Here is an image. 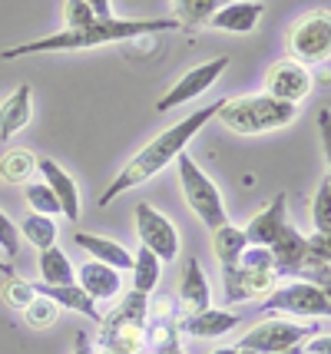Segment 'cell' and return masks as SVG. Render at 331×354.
I'll return each mask as SVG.
<instances>
[{
    "label": "cell",
    "instance_id": "obj_1",
    "mask_svg": "<svg viewBox=\"0 0 331 354\" xmlns=\"http://www.w3.org/2000/svg\"><path fill=\"white\" fill-rule=\"evenodd\" d=\"M179 30L173 17H146V20H126V17H103L93 20L90 27L79 30H60L40 37V40H27L0 50L3 60H20V57H37V53H77V50H96V46H110V44H126L136 37H156V33Z\"/></svg>",
    "mask_w": 331,
    "mask_h": 354
},
{
    "label": "cell",
    "instance_id": "obj_2",
    "mask_svg": "<svg viewBox=\"0 0 331 354\" xmlns=\"http://www.w3.org/2000/svg\"><path fill=\"white\" fill-rule=\"evenodd\" d=\"M222 103H225V100H216V103H209V106H202L199 113H192V116H186V120H179V123H173L169 129H162L159 136L149 139L140 153L133 156L126 166L116 172V179H113V183L103 189L100 205H110L116 196H123V192H129V189L142 185L146 179L159 176V172L166 169V166H173L176 156L186 153V146H189L192 139H196V133H199V129H202L209 120H216V116H219Z\"/></svg>",
    "mask_w": 331,
    "mask_h": 354
},
{
    "label": "cell",
    "instance_id": "obj_3",
    "mask_svg": "<svg viewBox=\"0 0 331 354\" xmlns=\"http://www.w3.org/2000/svg\"><path fill=\"white\" fill-rule=\"evenodd\" d=\"M146 351H149V298L140 292H129L100 322L96 354H146Z\"/></svg>",
    "mask_w": 331,
    "mask_h": 354
},
{
    "label": "cell",
    "instance_id": "obj_4",
    "mask_svg": "<svg viewBox=\"0 0 331 354\" xmlns=\"http://www.w3.org/2000/svg\"><path fill=\"white\" fill-rule=\"evenodd\" d=\"M299 106H288L278 103L265 93H252V96H236V100H225L219 109V120L229 133L238 136H262V133H275L285 126L295 123Z\"/></svg>",
    "mask_w": 331,
    "mask_h": 354
},
{
    "label": "cell",
    "instance_id": "obj_5",
    "mask_svg": "<svg viewBox=\"0 0 331 354\" xmlns=\"http://www.w3.org/2000/svg\"><path fill=\"white\" fill-rule=\"evenodd\" d=\"M278 278L282 275L275 272V262H272L268 248L249 245L232 268L222 272L225 305H236V301H265L268 295L278 288Z\"/></svg>",
    "mask_w": 331,
    "mask_h": 354
},
{
    "label": "cell",
    "instance_id": "obj_6",
    "mask_svg": "<svg viewBox=\"0 0 331 354\" xmlns=\"http://www.w3.org/2000/svg\"><path fill=\"white\" fill-rule=\"evenodd\" d=\"M176 172H179V189H182V196H186V205L192 209V216L199 218L209 232L229 225V212H225L219 185L199 169V162H196L189 153L176 156Z\"/></svg>",
    "mask_w": 331,
    "mask_h": 354
},
{
    "label": "cell",
    "instance_id": "obj_7",
    "mask_svg": "<svg viewBox=\"0 0 331 354\" xmlns=\"http://www.w3.org/2000/svg\"><path fill=\"white\" fill-rule=\"evenodd\" d=\"M312 335H318L315 322H288V318L275 315V318L252 324V331H245L236 348H245V351H255V354H278V351L305 344Z\"/></svg>",
    "mask_w": 331,
    "mask_h": 354
},
{
    "label": "cell",
    "instance_id": "obj_8",
    "mask_svg": "<svg viewBox=\"0 0 331 354\" xmlns=\"http://www.w3.org/2000/svg\"><path fill=\"white\" fill-rule=\"evenodd\" d=\"M258 311H265V315H295V318H331V301L318 285L292 278V281L278 285L265 301H258Z\"/></svg>",
    "mask_w": 331,
    "mask_h": 354
},
{
    "label": "cell",
    "instance_id": "obj_9",
    "mask_svg": "<svg viewBox=\"0 0 331 354\" xmlns=\"http://www.w3.org/2000/svg\"><path fill=\"white\" fill-rule=\"evenodd\" d=\"M288 57L305 63H328L331 60V10H312L288 30Z\"/></svg>",
    "mask_w": 331,
    "mask_h": 354
},
{
    "label": "cell",
    "instance_id": "obj_10",
    "mask_svg": "<svg viewBox=\"0 0 331 354\" xmlns=\"http://www.w3.org/2000/svg\"><path fill=\"white\" fill-rule=\"evenodd\" d=\"M136 235H140V245L149 248L159 262H173L179 255V229L173 225V218L162 216L149 202L136 205Z\"/></svg>",
    "mask_w": 331,
    "mask_h": 354
},
{
    "label": "cell",
    "instance_id": "obj_11",
    "mask_svg": "<svg viewBox=\"0 0 331 354\" xmlns=\"http://www.w3.org/2000/svg\"><path fill=\"white\" fill-rule=\"evenodd\" d=\"M312 90H315L312 70H308L305 63L292 60V57H285V60H278V63H272V66L265 70V96L278 100V103L299 106V103Z\"/></svg>",
    "mask_w": 331,
    "mask_h": 354
},
{
    "label": "cell",
    "instance_id": "obj_12",
    "mask_svg": "<svg viewBox=\"0 0 331 354\" xmlns=\"http://www.w3.org/2000/svg\"><path fill=\"white\" fill-rule=\"evenodd\" d=\"M225 66H229V57H212V60H205V63H196L192 70H186L182 77L176 80L169 90L159 96V103L156 109L159 113H169V109L176 106H182V103H189V100H196L199 93H205L216 80L225 73Z\"/></svg>",
    "mask_w": 331,
    "mask_h": 354
},
{
    "label": "cell",
    "instance_id": "obj_13",
    "mask_svg": "<svg viewBox=\"0 0 331 354\" xmlns=\"http://www.w3.org/2000/svg\"><path fill=\"white\" fill-rule=\"evenodd\" d=\"M37 172H40V179L50 185V192L57 196V202H60V212H64L70 222H77L79 218V185H77V179L70 176V172L57 162V159H37Z\"/></svg>",
    "mask_w": 331,
    "mask_h": 354
},
{
    "label": "cell",
    "instance_id": "obj_14",
    "mask_svg": "<svg viewBox=\"0 0 331 354\" xmlns=\"http://www.w3.org/2000/svg\"><path fill=\"white\" fill-rule=\"evenodd\" d=\"M262 14H265V7L258 0H225L219 10L209 17L205 27L225 33H252L262 24Z\"/></svg>",
    "mask_w": 331,
    "mask_h": 354
},
{
    "label": "cell",
    "instance_id": "obj_15",
    "mask_svg": "<svg viewBox=\"0 0 331 354\" xmlns=\"http://www.w3.org/2000/svg\"><path fill=\"white\" fill-rule=\"evenodd\" d=\"M285 222H288V196L278 192L275 199L268 202L265 209H258L252 216V222L245 225V239H249V245H262L268 248L275 242V235L285 229Z\"/></svg>",
    "mask_w": 331,
    "mask_h": 354
},
{
    "label": "cell",
    "instance_id": "obj_16",
    "mask_svg": "<svg viewBox=\"0 0 331 354\" xmlns=\"http://www.w3.org/2000/svg\"><path fill=\"white\" fill-rule=\"evenodd\" d=\"M33 120V90L30 83H20L3 103H0V142H10V139L27 129Z\"/></svg>",
    "mask_w": 331,
    "mask_h": 354
},
{
    "label": "cell",
    "instance_id": "obj_17",
    "mask_svg": "<svg viewBox=\"0 0 331 354\" xmlns=\"http://www.w3.org/2000/svg\"><path fill=\"white\" fill-rule=\"evenodd\" d=\"M77 285L93 301H110V298H120V292H123L120 272L103 262H93V259L83 265V268H77Z\"/></svg>",
    "mask_w": 331,
    "mask_h": 354
},
{
    "label": "cell",
    "instance_id": "obj_18",
    "mask_svg": "<svg viewBox=\"0 0 331 354\" xmlns=\"http://www.w3.org/2000/svg\"><path fill=\"white\" fill-rule=\"evenodd\" d=\"M33 288H37V295L50 298L57 308L77 311V315L90 318V322H96V324L103 322V315H100V308H96V301L83 292L79 285H44V281H33Z\"/></svg>",
    "mask_w": 331,
    "mask_h": 354
},
{
    "label": "cell",
    "instance_id": "obj_19",
    "mask_svg": "<svg viewBox=\"0 0 331 354\" xmlns=\"http://www.w3.org/2000/svg\"><path fill=\"white\" fill-rule=\"evenodd\" d=\"M238 324V315L225 308H205L196 315H182L179 322V335H192V338H222L225 331H232Z\"/></svg>",
    "mask_w": 331,
    "mask_h": 354
},
{
    "label": "cell",
    "instance_id": "obj_20",
    "mask_svg": "<svg viewBox=\"0 0 331 354\" xmlns=\"http://www.w3.org/2000/svg\"><path fill=\"white\" fill-rule=\"evenodd\" d=\"M176 301L182 305L186 315L212 308V305H209V301H212V292H209V281H205V272H202V265H199V259H189V262H186V272H182V281H179Z\"/></svg>",
    "mask_w": 331,
    "mask_h": 354
},
{
    "label": "cell",
    "instance_id": "obj_21",
    "mask_svg": "<svg viewBox=\"0 0 331 354\" xmlns=\"http://www.w3.org/2000/svg\"><path fill=\"white\" fill-rule=\"evenodd\" d=\"M73 242H77L83 252H90L93 262L110 265V268H116V272H129V268H133V252H129L126 245H120V242H113V239L90 235V232H77Z\"/></svg>",
    "mask_w": 331,
    "mask_h": 354
},
{
    "label": "cell",
    "instance_id": "obj_22",
    "mask_svg": "<svg viewBox=\"0 0 331 354\" xmlns=\"http://www.w3.org/2000/svg\"><path fill=\"white\" fill-rule=\"evenodd\" d=\"M249 248V239H245V232L236 229V225H222V229L212 232V252H216V262L219 268H232V265L242 259V252Z\"/></svg>",
    "mask_w": 331,
    "mask_h": 354
},
{
    "label": "cell",
    "instance_id": "obj_23",
    "mask_svg": "<svg viewBox=\"0 0 331 354\" xmlns=\"http://www.w3.org/2000/svg\"><path fill=\"white\" fill-rule=\"evenodd\" d=\"M40 281L44 285H77V268L70 265L64 248L50 245L40 252Z\"/></svg>",
    "mask_w": 331,
    "mask_h": 354
},
{
    "label": "cell",
    "instance_id": "obj_24",
    "mask_svg": "<svg viewBox=\"0 0 331 354\" xmlns=\"http://www.w3.org/2000/svg\"><path fill=\"white\" fill-rule=\"evenodd\" d=\"M37 172V156L30 149H7L0 156V183L27 185Z\"/></svg>",
    "mask_w": 331,
    "mask_h": 354
},
{
    "label": "cell",
    "instance_id": "obj_25",
    "mask_svg": "<svg viewBox=\"0 0 331 354\" xmlns=\"http://www.w3.org/2000/svg\"><path fill=\"white\" fill-rule=\"evenodd\" d=\"M169 3H173V20L179 24V30L205 27L209 17L222 7V0H169Z\"/></svg>",
    "mask_w": 331,
    "mask_h": 354
},
{
    "label": "cell",
    "instance_id": "obj_26",
    "mask_svg": "<svg viewBox=\"0 0 331 354\" xmlns=\"http://www.w3.org/2000/svg\"><path fill=\"white\" fill-rule=\"evenodd\" d=\"M133 292H140V295H149L156 292V285H159V272H162V262H159L156 255L149 252V248H142L133 255Z\"/></svg>",
    "mask_w": 331,
    "mask_h": 354
},
{
    "label": "cell",
    "instance_id": "obj_27",
    "mask_svg": "<svg viewBox=\"0 0 331 354\" xmlns=\"http://www.w3.org/2000/svg\"><path fill=\"white\" fill-rule=\"evenodd\" d=\"M20 239H27L33 248H50V245H57V222L47 216H37V212H30V216L23 218L20 225Z\"/></svg>",
    "mask_w": 331,
    "mask_h": 354
},
{
    "label": "cell",
    "instance_id": "obj_28",
    "mask_svg": "<svg viewBox=\"0 0 331 354\" xmlns=\"http://www.w3.org/2000/svg\"><path fill=\"white\" fill-rule=\"evenodd\" d=\"M23 199L30 205V212H37V216H47V218L60 216V202H57V196L50 192V185L44 179H30L23 185Z\"/></svg>",
    "mask_w": 331,
    "mask_h": 354
},
{
    "label": "cell",
    "instance_id": "obj_29",
    "mask_svg": "<svg viewBox=\"0 0 331 354\" xmlns=\"http://www.w3.org/2000/svg\"><path fill=\"white\" fill-rule=\"evenodd\" d=\"M0 298H3L7 308L23 311L37 298V288H33V281H27V278L10 275V278H3V285H0Z\"/></svg>",
    "mask_w": 331,
    "mask_h": 354
},
{
    "label": "cell",
    "instance_id": "obj_30",
    "mask_svg": "<svg viewBox=\"0 0 331 354\" xmlns=\"http://www.w3.org/2000/svg\"><path fill=\"white\" fill-rule=\"evenodd\" d=\"M149 348L156 354H182V344H179V322L169 318V322H159L156 328H149Z\"/></svg>",
    "mask_w": 331,
    "mask_h": 354
},
{
    "label": "cell",
    "instance_id": "obj_31",
    "mask_svg": "<svg viewBox=\"0 0 331 354\" xmlns=\"http://www.w3.org/2000/svg\"><path fill=\"white\" fill-rule=\"evenodd\" d=\"M23 318H27V324H30V328H37V331H40V328H50V324L60 318V308H57V305H53L50 298L37 295L30 305L23 308Z\"/></svg>",
    "mask_w": 331,
    "mask_h": 354
},
{
    "label": "cell",
    "instance_id": "obj_32",
    "mask_svg": "<svg viewBox=\"0 0 331 354\" xmlns=\"http://www.w3.org/2000/svg\"><path fill=\"white\" fill-rule=\"evenodd\" d=\"M312 218H315V232H331V176L318 183L315 202H312Z\"/></svg>",
    "mask_w": 331,
    "mask_h": 354
},
{
    "label": "cell",
    "instance_id": "obj_33",
    "mask_svg": "<svg viewBox=\"0 0 331 354\" xmlns=\"http://www.w3.org/2000/svg\"><path fill=\"white\" fill-rule=\"evenodd\" d=\"M64 17H66V30H79V27H90L93 20H100L86 0H66Z\"/></svg>",
    "mask_w": 331,
    "mask_h": 354
},
{
    "label": "cell",
    "instance_id": "obj_34",
    "mask_svg": "<svg viewBox=\"0 0 331 354\" xmlns=\"http://www.w3.org/2000/svg\"><path fill=\"white\" fill-rule=\"evenodd\" d=\"M0 252H3V259H14L20 252V229L7 212H0Z\"/></svg>",
    "mask_w": 331,
    "mask_h": 354
},
{
    "label": "cell",
    "instance_id": "obj_35",
    "mask_svg": "<svg viewBox=\"0 0 331 354\" xmlns=\"http://www.w3.org/2000/svg\"><path fill=\"white\" fill-rule=\"evenodd\" d=\"M308 248L318 262H331V232H315L308 235Z\"/></svg>",
    "mask_w": 331,
    "mask_h": 354
},
{
    "label": "cell",
    "instance_id": "obj_36",
    "mask_svg": "<svg viewBox=\"0 0 331 354\" xmlns=\"http://www.w3.org/2000/svg\"><path fill=\"white\" fill-rule=\"evenodd\" d=\"M318 136H321V149H325V159H328V169H331V109L318 113Z\"/></svg>",
    "mask_w": 331,
    "mask_h": 354
},
{
    "label": "cell",
    "instance_id": "obj_37",
    "mask_svg": "<svg viewBox=\"0 0 331 354\" xmlns=\"http://www.w3.org/2000/svg\"><path fill=\"white\" fill-rule=\"evenodd\" d=\"M301 348L308 354H331V335H312Z\"/></svg>",
    "mask_w": 331,
    "mask_h": 354
},
{
    "label": "cell",
    "instance_id": "obj_38",
    "mask_svg": "<svg viewBox=\"0 0 331 354\" xmlns=\"http://www.w3.org/2000/svg\"><path fill=\"white\" fill-rule=\"evenodd\" d=\"M73 354H96L93 341H90L86 331H77V335H73Z\"/></svg>",
    "mask_w": 331,
    "mask_h": 354
},
{
    "label": "cell",
    "instance_id": "obj_39",
    "mask_svg": "<svg viewBox=\"0 0 331 354\" xmlns=\"http://www.w3.org/2000/svg\"><path fill=\"white\" fill-rule=\"evenodd\" d=\"M93 7V14L103 20V17H113V0H86Z\"/></svg>",
    "mask_w": 331,
    "mask_h": 354
},
{
    "label": "cell",
    "instance_id": "obj_40",
    "mask_svg": "<svg viewBox=\"0 0 331 354\" xmlns=\"http://www.w3.org/2000/svg\"><path fill=\"white\" fill-rule=\"evenodd\" d=\"M0 275H3V278H10V275H17L14 268H10V262H7V259H3V255H0Z\"/></svg>",
    "mask_w": 331,
    "mask_h": 354
},
{
    "label": "cell",
    "instance_id": "obj_41",
    "mask_svg": "<svg viewBox=\"0 0 331 354\" xmlns=\"http://www.w3.org/2000/svg\"><path fill=\"white\" fill-rule=\"evenodd\" d=\"M212 354H255V351H245V348H216Z\"/></svg>",
    "mask_w": 331,
    "mask_h": 354
},
{
    "label": "cell",
    "instance_id": "obj_42",
    "mask_svg": "<svg viewBox=\"0 0 331 354\" xmlns=\"http://www.w3.org/2000/svg\"><path fill=\"white\" fill-rule=\"evenodd\" d=\"M301 351H305V348L299 344V348H288V351H278V354H301Z\"/></svg>",
    "mask_w": 331,
    "mask_h": 354
},
{
    "label": "cell",
    "instance_id": "obj_43",
    "mask_svg": "<svg viewBox=\"0 0 331 354\" xmlns=\"http://www.w3.org/2000/svg\"><path fill=\"white\" fill-rule=\"evenodd\" d=\"M301 354H308V351H301Z\"/></svg>",
    "mask_w": 331,
    "mask_h": 354
},
{
    "label": "cell",
    "instance_id": "obj_44",
    "mask_svg": "<svg viewBox=\"0 0 331 354\" xmlns=\"http://www.w3.org/2000/svg\"><path fill=\"white\" fill-rule=\"evenodd\" d=\"M328 265H331V262H328Z\"/></svg>",
    "mask_w": 331,
    "mask_h": 354
}]
</instances>
